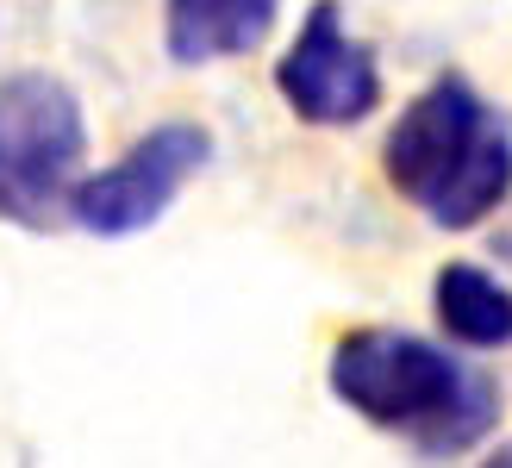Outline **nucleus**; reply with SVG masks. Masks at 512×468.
I'll return each instance as SVG.
<instances>
[{"label": "nucleus", "instance_id": "obj_1", "mask_svg": "<svg viewBox=\"0 0 512 468\" xmlns=\"http://www.w3.org/2000/svg\"><path fill=\"white\" fill-rule=\"evenodd\" d=\"M325 381L338 406L375 431L406 437L425 456H469L500 425V381L469 369L450 344H431L419 331L363 325L344 331L325 362Z\"/></svg>", "mask_w": 512, "mask_h": 468}, {"label": "nucleus", "instance_id": "obj_2", "mask_svg": "<svg viewBox=\"0 0 512 468\" xmlns=\"http://www.w3.org/2000/svg\"><path fill=\"white\" fill-rule=\"evenodd\" d=\"M388 188L438 231H475L512 194V132L506 113L469 75H438L406 100L394 132L381 138Z\"/></svg>", "mask_w": 512, "mask_h": 468}, {"label": "nucleus", "instance_id": "obj_3", "mask_svg": "<svg viewBox=\"0 0 512 468\" xmlns=\"http://www.w3.org/2000/svg\"><path fill=\"white\" fill-rule=\"evenodd\" d=\"M88 119L50 69L0 75V225L50 231L82 188Z\"/></svg>", "mask_w": 512, "mask_h": 468}, {"label": "nucleus", "instance_id": "obj_4", "mask_svg": "<svg viewBox=\"0 0 512 468\" xmlns=\"http://www.w3.org/2000/svg\"><path fill=\"white\" fill-rule=\"evenodd\" d=\"M207 163H213V132L207 125L200 119H163V125H150L125 156H113L107 169L82 175V188L69 200V225L100 238V244L138 238V231H150L175 200H182V188Z\"/></svg>", "mask_w": 512, "mask_h": 468}, {"label": "nucleus", "instance_id": "obj_5", "mask_svg": "<svg viewBox=\"0 0 512 468\" xmlns=\"http://www.w3.org/2000/svg\"><path fill=\"white\" fill-rule=\"evenodd\" d=\"M275 94L300 125L319 132H350L375 119L381 107V63L375 50L350 32L338 0H313L294 44L275 57Z\"/></svg>", "mask_w": 512, "mask_h": 468}, {"label": "nucleus", "instance_id": "obj_6", "mask_svg": "<svg viewBox=\"0 0 512 468\" xmlns=\"http://www.w3.org/2000/svg\"><path fill=\"white\" fill-rule=\"evenodd\" d=\"M281 0H163V50L175 69H207L263 50Z\"/></svg>", "mask_w": 512, "mask_h": 468}, {"label": "nucleus", "instance_id": "obj_7", "mask_svg": "<svg viewBox=\"0 0 512 468\" xmlns=\"http://www.w3.org/2000/svg\"><path fill=\"white\" fill-rule=\"evenodd\" d=\"M431 312L450 344L506 350L512 344V288L481 263H444L431 275Z\"/></svg>", "mask_w": 512, "mask_h": 468}, {"label": "nucleus", "instance_id": "obj_8", "mask_svg": "<svg viewBox=\"0 0 512 468\" xmlns=\"http://www.w3.org/2000/svg\"><path fill=\"white\" fill-rule=\"evenodd\" d=\"M481 468H512V444H500V450H488V456H481Z\"/></svg>", "mask_w": 512, "mask_h": 468}]
</instances>
